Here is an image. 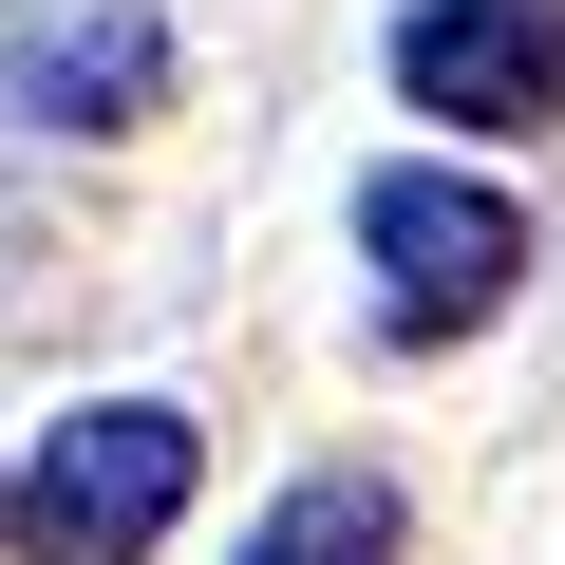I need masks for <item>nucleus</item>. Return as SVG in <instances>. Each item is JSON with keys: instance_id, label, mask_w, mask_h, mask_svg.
<instances>
[{"instance_id": "6", "label": "nucleus", "mask_w": 565, "mask_h": 565, "mask_svg": "<svg viewBox=\"0 0 565 565\" xmlns=\"http://www.w3.org/2000/svg\"><path fill=\"white\" fill-rule=\"evenodd\" d=\"M0 527H20V490H0Z\"/></svg>"}, {"instance_id": "5", "label": "nucleus", "mask_w": 565, "mask_h": 565, "mask_svg": "<svg viewBox=\"0 0 565 565\" xmlns=\"http://www.w3.org/2000/svg\"><path fill=\"white\" fill-rule=\"evenodd\" d=\"M245 565H396V490L377 471H282L264 527H245Z\"/></svg>"}, {"instance_id": "3", "label": "nucleus", "mask_w": 565, "mask_h": 565, "mask_svg": "<svg viewBox=\"0 0 565 565\" xmlns=\"http://www.w3.org/2000/svg\"><path fill=\"white\" fill-rule=\"evenodd\" d=\"M565 95V20L546 0H396V114L434 132H546Z\"/></svg>"}, {"instance_id": "1", "label": "nucleus", "mask_w": 565, "mask_h": 565, "mask_svg": "<svg viewBox=\"0 0 565 565\" xmlns=\"http://www.w3.org/2000/svg\"><path fill=\"white\" fill-rule=\"evenodd\" d=\"M527 282V207L490 189V170H377L359 189V302H377V340L396 359H434V340H471L490 302Z\"/></svg>"}, {"instance_id": "2", "label": "nucleus", "mask_w": 565, "mask_h": 565, "mask_svg": "<svg viewBox=\"0 0 565 565\" xmlns=\"http://www.w3.org/2000/svg\"><path fill=\"white\" fill-rule=\"evenodd\" d=\"M189 490H207L189 396H76V415L39 434V471H20V546H39V565H151Z\"/></svg>"}, {"instance_id": "4", "label": "nucleus", "mask_w": 565, "mask_h": 565, "mask_svg": "<svg viewBox=\"0 0 565 565\" xmlns=\"http://www.w3.org/2000/svg\"><path fill=\"white\" fill-rule=\"evenodd\" d=\"M0 95H20L39 132H132V114L170 95V20H151V0H76V20H20Z\"/></svg>"}]
</instances>
